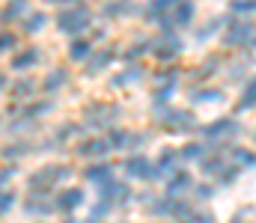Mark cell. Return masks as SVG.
<instances>
[{"label": "cell", "mask_w": 256, "mask_h": 223, "mask_svg": "<svg viewBox=\"0 0 256 223\" xmlns=\"http://www.w3.org/2000/svg\"><path fill=\"white\" fill-rule=\"evenodd\" d=\"M92 15L86 6H66L63 12L57 15V30L60 33H68V36H80L86 27H90Z\"/></svg>", "instance_id": "cell-1"}, {"label": "cell", "mask_w": 256, "mask_h": 223, "mask_svg": "<svg viewBox=\"0 0 256 223\" xmlns=\"http://www.w3.org/2000/svg\"><path fill=\"white\" fill-rule=\"evenodd\" d=\"M66 176H68V167H63V164H54V167H42V170H36V173L27 179V188H30V191H42V194H51V188H54L57 182H63Z\"/></svg>", "instance_id": "cell-2"}, {"label": "cell", "mask_w": 256, "mask_h": 223, "mask_svg": "<svg viewBox=\"0 0 256 223\" xmlns=\"http://www.w3.org/2000/svg\"><path fill=\"white\" fill-rule=\"evenodd\" d=\"M48 194H42V191H33L27 200H24V215L27 218H45V215H51L54 209H57V203H51V200H45Z\"/></svg>", "instance_id": "cell-3"}, {"label": "cell", "mask_w": 256, "mask_h": 223, "mask_svg": "<svg viewBox=\"0 0 256 223\" xmlns=\"http://www.w3.org/2000/svg\"><path fill=\"white\" fill-rule=\"evenodd\" d=\"M122 167H126V173H131L134 179H155V176H158V170H155L143 155H131V158H126Z\"/></svg>", "instance_id": "cell-4"}, {"label": "cell", "mask_w": 256, "mask_h": 223, "mask_svg": "<svg viewBox=\"0 0 256 223\" xmlns=\"http://www.w3.org/2000/svg\"><path fill=\"white\" fill-rule=\"evenodd\" d=\"M116 113H120L116 107H102V104H98V107H90V110H86V125H92V128L110 125V122L116 119Z\"/></svg>", "instance_id": "cell-5"}, {"label": "cell", "mask_w": 256, "mask_h": 223, "mask_svg": "<svg viewBox=\"0 0 256 223\" xmlns=\"http://www.w3.org/2000/svg\"><path fill=\"white\" fill-rule=\"evenodd\" d=\"M54 203H57L60 212H74V209L84 203V191H80V188H68V191H63Z\"/></svg>", "instance_id": "cell-6"}, {"label": "cell", "mask_w": 256, "mask_h": 223, "mask_svg": "<svg viewBox=\"0 0 256 223\" xmlns=\"http://www.w3.org/2000/svg\"><path fill=\"white\" fill-rule=\"evenodd\" d=\"M36 63H39V48L18 51V54L12 57V69H15V72H27V69H33Z\"/></svg>", "instance_id": "cell-7"}, {"label": "cell", "mask_w": 256, "mask_h": 223, "mask_svg": "<svg viewBox=\"0 0 256 223\" xmlns=\"http://www.w3.org/2000/svg\"><path fill=\"white\" fill-rule=\"evenodd\" d=\"M33 152V146L27 143V140H15V143H9V146L0 149V155L6 158V161H18V158H27Z\"/></svg>", "instance_id": "cell-8"}, {"label": "cell", "mask_w": 256, "mask_h": 223, "mask_svg": "<svg viewBox=\"0 0 256 223\" xmlns=\"http://www.w3.org/2000/svg\"><path fill=\"white\" fill-rule=\"evenodd\" d=\"M45 24H48V15H45V12H30V15H24V18H21V30H24V33H30V36H33V33H39Z\"/></svg>", "instance_id": "cell-9"}, {"label": "cell", "mask_w": 256, "mask_h": 223, "mask_svg": "<svg viewBox=\"0 0 256 223\" xmlns=\"http://www.w3.org/2000/svg\"><path fill=\"white\" fill-rule=\"evenodd\" d=\"M86 179H90L92 185H108V182L114 179V170H110L108 164H92V167L86 170Z\"/></svg>", "instance_id": "cell-10"}, {"label": "cell", "mask_w": 256, "mask_h": 223, "mask_svg": "<svg viewBox=\"0 0 256 223\" xmlns=\"http://www.w3.org/2000/svg\"><path fill=\"white\" fill-rule=\"evenodd\" d=\"M110 149H114L110 146V140H86V143L78 146V152L86 155V158H96V155H108Z\"/></svg>", "instance_id": "cell-11"}, {"label": "cell", "mask_w": 256, "mask_h": 223, "mask_svg": "<svg viewBox=\"0 0 256 223\" xmlns=\"http://www.w3.org/2000/svg\"><path fill=\"white\" fill-rule=\"evenodd\" d=\"M66 80H68L66 69H54V72L45 77V83H42V86H45L48 92H57V89H63V86H66Z\"/></svg>", "instance_id": "cell-12"}, {"label": "cell", "mask_w": 256, "mask_h": 223, "mask_svg": "<svg viewBox=\"0 0 256 223\" xmlns=\"http://www.w3.org/2000/svg\"><path fill=\"white\" fill-rule=\"evenodd\" d=\"M24 9H27V3H15V0H9V6L0 12V21H3V24H12V21H18V18L24 15Z\"/></svg>", "instance_id": "cell-13"}, {"label": "cell", "mask_w": 256, "mask_h": 223, "mask_svg": "<svg viewBox=\"0 0 256 223\" xmlns=\"http://www.w3.org/2000/svg\"><path fill=\"white\" fill-rule=\"evenodd\" d=\"M90 51H92V45H90L86 39H74V42L68 45V57H72V60H78V63H80V60H86V57H90Z\"/></svg>", "instance_id": "cell-14"}, {"label": "cell", "mask_w": 256, "mask_h": 223, "mask_svg": "<svg viewBox=\"0 0 256 223\" xmlns=\"http://www.w3.org/2000/svg\"><path fill=\"white\" fill-rule=\"evenodd\" d=\"M110 60H114V54H110V51H98V54H96V57H92V60L86 63V72H90V74L102 72V69H104V66H108Z\"/></svg>", "instance_id": "cell-15"}, {"label": "cell", "mask_w": 256, "mask_h": 223, "mask_svg": "<svg viewBox=\"0 0 256 223\" xmlns=\"http://www.w3.org/2000/svg\"><path fill=\"white\" fill-rule=\"evenodd\" d=\"M33 92H36V83H33L30 77H21V80H15V83H12V95H15V98L33 95Z\"/></svg>", "instance_id": "cell-16"}, {"label": "cell", "mask_w": 256, "mask_h": 223, "mask_svg": "<svg viewBox=\"0 0 256 223\" xmlns=\"http://www.w3.org/2000/svg\"><path fill=\"white\" fill-rule=\"evenodd\" d=\"M12 206H15V194L12 191H0V215L12 212Z\"/></svg>", "instance_id": "cell-17"}, {"label": "cell", "mask_w": 256, "mask_h": 223, "mask_svg": "<svg viewBox=\"0 0 256 223\" xmlns=\"http://www.w3.org/2000/svg\"><path fill=\"white\" fill-rule=\"evenodd\" d=\"M12 48H15V33L0 30V54H3V51H12Z\"/></svg>", "instance_id": "cell-18"}, {"label": "cell", "mask_w": 256, "mask_h": 223, "mask_svg": "<svg viewBox=\"0 0 256 223\" xmlns=\"http://www.w3.org/2000/svg\"><path fill=\"white\" fill-rule=\"evenodd\" d=\"M12 176H15V170H12V167H0V185H6Z\"/></svg>", "instance_id": "cell-19"}, {"label": "cell", "mask_w": 256, "mask_h": 223, "mask_svg": "<svg viewBox=\"0 0 256 223\" xmlns=\"http://www.w3.org/2000/svg\"><path fill=\"white\" fill-rule=\"evenodd\" d=\"M188 15H191V3H182V9L176 12V18L179 21H188Z\"/></svg>", "instance_id": "cell-20"}, {"label": "cell", "mask_w": 256, "mask_h": 223, "mask_svg": "<svg viewBox=\"0 0 256 223\" xmlns=\"http://www.w3.org/2000/svg\"><path fill=\"white\" fill-rule=\"evenodd\" d=\"M6 86H9V77H6V74H0V95H3V89H6Z\"/></svg>", "instance_id": "cell-21"}, {"label": "cell", "mask_w": 256, "mask_h": 223, "mask_svg": "<svg viewBox=\"0 0 256 223\" xmlns=\"http://www.w3.org/2000/svg\"><path fill=\"white\" fill-rule=\"evenodd\" d=\"M48 3H68V0H48Z\"/></svg>", "instance_id": "cell-22"}, {"label": "cell", "mask_w": 256, "mask_h": 223, "mask_svg": "<svg viewBox=\"0 0 256 223\" xmlns=\"http://www.w3.org/2000/svg\"><path fill=\"white\" fill-rule=\"evenodd\" d=\"M15 3H27V0H15Z\"/></svg>", "instance_id": "cell-23"}]
</instances>
